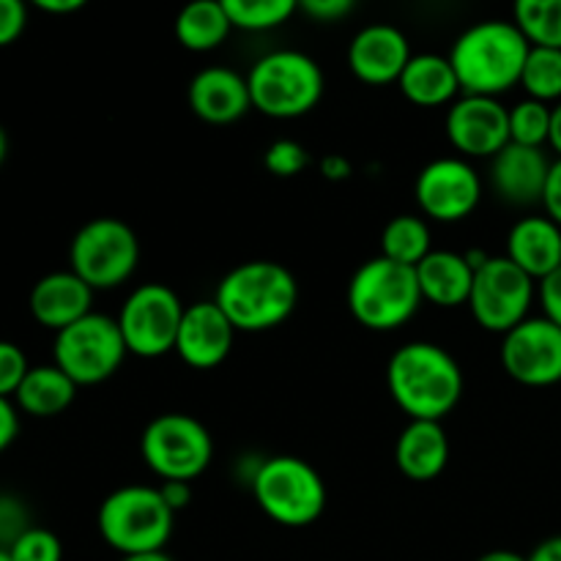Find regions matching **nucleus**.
I'll use <instances>...</instances> for the list:
<instances>
[{"instance_id":"nucleus-1","label":"nucleus","mask_w":561,"mask_h":561,"mask_svg":"<svg viewBox=\"0 0 561 561\" xmlns=\"http://www.w3.org/2000/svg\"><path fill=\"white\" fill-rule=\"evenodd\" d=\"M389 394L411 420L442 422L463 398V370L447 348L436 343L400 345L387 365Z\"/></svg>"},{"instance_id":"nucleus-2","label":"nucleus","mask_w":561,"mask_h":561,"mask_svg":"<svg viewBox=\"0 0 561 561\" xmlns=\"http://www.w3.org/2000/svg\"><path fill=\"white\" fill-rule=\"evenodd\" d=\"M531 44L515 22L485 20L466 27L449 49V64L463 96L499 99L520 85Z\"/></svg>"},{"instance_id":"nucleus-3","label":"nucleus","mask_w":561,"mask_h":561,"mask_svg":"<svg viewBox=\"0 0 561 561\" xmlns=\"http://www.w3.org/2000/svg\"><path fill=\"white\" fill-rule=\"evenodd\" d=\"M214 301L236 332H268L296 310L299 285L283 263L247 261L219 279Z\"/></svg>"},{"instance_id":"nucleus-4","label":"nucleus","mask_w":561,"mask_h":561,"mask_svg":"<svg viewBox=\"0 0 561 561\" xmlns=\"http://www.w3.org/2000/svg\"><path fill=\"white\" fill-rule=\"evenodd\" d=\"M102 540L121 557L159 553L173 537L175 513L164 504L159 488L126 485L110 493L96 515Z\"/></svg>"},{"instance_id":"nucleus-5","label":"nucleus","mask_w":561,"mask_h":561,"mask_svg":"<svg viewBox=\"0 0 561 561\" xmlns=\"http://www.w3.org/2000/svg\"><path fill=\"white\" fill-rule=\"evenodd\" d=\"M416 268L378 255L362 263L348 283V310L370 332H392L409 323L422 305Z\"/></svg>"},{"instance_id":"nucleus-6","label":"nucleus","mask_w":561,"mask_h":561,"mask_svg":"<svg viewBox=\"0 0 561 561\" xmlns=\"http://www.w3.org/2000/svg\"><path fill=\"white\" fill-rule=\"evenodd\" d=\"M250 485L263 515L288 529L316 524L329 502L323 477L294 455H277L257 463Z\"/></svg>"},{"instance_id":"nucleus-7","label":"nucleus","mask_w":561,"mask_h":561,"mask_svg":"<svg viewBox=\"0 0 561 561\" xmlns=\"http://www.w3.org/2000/svg\"><path fill=\"white\" fill-rule=\"evenodd\" d=\"M252 107L277 121L301 118L323 96V71L299 49H277L252 64L247 75Z\"/></svg>"},{"instance_id":"nucleus-8","label":"nucleus","mask_w":561,"mask_h":561,"mask_svg":"<svg viewBox=\"0 0 561 561\" xmlns=\"http://www.w3.org/2000/svg\"><path fill=\"white\" fill-rule=\"evenodd\" d=\"M71 272L96 294L124 285L140 263L135 230L115 217H99L82 225L69 247Z\"/></svg>"},{"instance_id":"nucleus-9","label":"nucleus","mask_w":561,"mask_h":561,"mask_svg":"<svg viewBox=\"0 0 561 561\" xmlns=\"http://www.w3.org/2000/svg\"><path fill=\"white\" fill-rule=\"evenodd\" d=\"M142 463L162 482H192L214 458L211 433L190 414L153 416L140 438Z\"/></svg>"},{"instance_id":"nucleus-10","label":"nucleus","mask_w":561,"mask_h":561,"mask_svg":"<svg viewBox=\"0 0 561 561\" xmlns=\"http://www.w3.org/2000/svg\"><path fill=\"white\" fill-rule=\"evenodd\" d=\"M126 343L115 318L91 312L55 334L53 365L77 387H96L113 378L126 359Z\"/></svg>"},{"instance_id":"nucleus-11","label":"nucleus","mask_w":561,"mask_h":561,"mask_svg":"<svg viewBox=\"0 0 561 561\" xmlns=\"http://www.w3.org/2000/svg\"><path fill=\"white\" fill-rule=\"evenodd\" d=\"M184 310L179 294L162 283H148L131 290L115 318L126 351L140 359H159L175 351Z\"/></svg>"},{"instance_id":"nucleus-12","label":"nucleus","mask_w":561,"mask_h":561,"mask_svg":"<svg viewBox=\"0 0 561 561\" xmlns=\"http://www.w3.org/2000/svg\"><path fill=\"white\" fill-rule=\"evenodd\" d=\"M537 285L507 255L488 257L474 272L469 310L482 329L493 334L513 332L529 318Z\"/></svg>"},{"instance_id":"nucleus-13","label":"nucleus","mask_w":561,"mask_h":561,"mask_svg":"<svg viewBox=\"0 0 561 561\" xmlns=\"http://www.w3.org/2000/svg\"><path fill=\"white\" fill-rule=\"evenodd\" d=\"M502 365L507 376L524 387L561 383V327L546 316L526 318L504 334Z\"/></svg>"},{"instance_id":"nucleus-14","label":"nucleus","mask_w":561,"mask_h":561,"mask_svg":"<svg viewBox=\"0 0 561 561\" xmlns=\"http://www.w3.org/2000/svg\"><path fill=\"white\" fill-rule=\"evenodd\" d=\"M422 214L436 222H460L482 201V181L466 159L444 157L425 164L414 184Z\"/></svg>"},{"instance_id":"nucleus-15","label":"nucleus","mask_w":561,"mask_h":561,"mask_svg":"<svg viewBox=\"0 0 561 561\" xmlns=\"http://www.w3.org/2000/svg\"><path fill=\"white\" fill-rule=\"evenodd\" d=\"M447 140L463 157L493 159L510 146V110L499 99L463 96L449 104Z\"/></svg>"},{"instance_id":"nucleus-16","label":"nucleus","mask_w":561,"mask_h":561,"mask_svg":"<svg viewBox=\"0 0 561 561\" xmlns=\"http://www.w3.org/2000/svg\"><path fill=\"white\" fill-rule=\"evenodd\" d=\"M233 340V323L219 310L217 301H197V305L186 307L184 318H181L175 354L195 370H211L228 359Z\"/></svg>"},{"instance_id":"nucleus-17","label":"nucleus","mask_w":561,"mask_h":561,"mask_svg":"<svg viewBox=\"0 0 561 561\" xmlns=\"http://www.w3.org/2000/svg\"><path fill=\"white\" fill-rule=\"evenodd\" d=\"M414 58L409 38L394 25H367L354 36L348 47V66L356 80L367 85L398 82L409 60Z\"/></svg>"},{"instance_id":"nucleus-18","label":"nucleus","mask_w":561,"mask_h":561,"mask_svg":"<svg viewBox=\"0 0 561 561\" xmlns=\"http://www.w3.org/2000/svg\"><path fill=\"white\" fill-rule=\"evenodd\" d=\"M551 164L542 148L510 142L491 159V184L510 206H535L546 195Z\"/></svg>"},{"instance_id":"nucleus-19","label":"nucleus","mask_w":561,"mask_h":561,"mask_svg":"<svg viewBox=\"0 0 561 561\" xmlns=\"http://www.w3.org/2000/svg\"><path fill=\"white\" fill-rule=\"evenodd\" d=\"M190 110L206 124H233L252 107L247 77L228 66H208L192 77L186 88Z\"/></svg>"},{"instance_id":"nucleus-20","label":"nucleus","mask_w":561,"mask_h":561,"mask_svg":"<svg viewBox=\"0 0 561 561\" xmlns=\"http://www.w3.org/2000/svg\"><path fill=\"white\" fill-rule=\"evenodd\" d=\"M91 305L93 290L71 268L69 272H53L38 279L31 288V299H27L33 321L42 323L44 329H53L55 334L91 316Z\"/></svg>"},{"instance_id":"nucleus-21","label":"nucleus","mask_w":561,"mask_h":561,"mask_svg":"<svg viewBox=\"0 0 561 561\" xmlns=\"http://www.w3.org/2000/svg\"><path fill=\"white\" fill-rule=\"evenodd\" d=\"M507 257L535 283L561 268V228L548 217H524L507 236Z\"/></svg>"},{"instance_id":"nucleus-22","label":"nucleus","mask_w":561,"mask_h":561,"mask_svg":"<svg viewBox=\"0 0 561 561\" xmlns=\"http://www.w3.org/2000/svg\"><path fill=\"white\" fill-rule=\"evenodd\" d=\"M400 474L414 482H431L447 469L449 438L442 422L411 420L394 447Z\"/></svg>"},{"instance_id":"nucleus-23","label":"nucleus","mask_w":561,"mask_h":561,"mask_svg":"<svg viewBox=\"0 0 561 561\" xmlns=\"http://www.w3.org/2000/svg\"><path fill=\"white\" fill-rule=\"evenodd\" d=\"M422 299L436 307L469 305L471 285H474V266L469 257L453 250H433L416 266Z\"/></svg>"},{"instance_id":"nucleus-24","label":"nucleus","mask_w":561,"mask_h":561,"mask_svg":"<svg viewBox=\"0 0 561 561\" xmlns=\"http://www.w3.org/2000/svg\"><path fill=\"white\" fill-rule=\"evenodd\" d=\"M400 91L416 107H442L460 93L458 77L447 55L420 53L409 60L398 80Z\"/></svg>"},{"instance_id":"nucleus-25","label":"nucleus","mask_w":561,"mask_h":561,"mask_svg":"<svg viewBox=\"0 0 561 561\" xmlns=\"http://www.w3.org/2000/svg\"><path fill=\"white\" fill-rule=\"evenodd\" d=\"M77 389L80 387L58 365H36L27 370L25 381L16 389L14 405L27 416L49 420V416L64 414L75 403Z\"/></svg>"},{"instance_id":"nucleus-26","label":"nucleus","mask_w":561,"mask_h":561,"mask_svg":"<svg viewBox=\"0 0 561 561\" xmlns=\"http://www.w3.org/2000/svg\"><path fill=\"white\" fill-rule=\"evenodd\" d=\"M230 16L225 3L217 0H195L184 5L175 16V38L190 53H211L228 38Z\"/></svg>"},{"instance_id":"nucleus-27","label":"nucleus","mask_w":561,"mask_h":561,"mask_svg":"<svg viewBox=\"0 0 561 561\" xmlns=\"http://www.w3.org/2000/svg\"><path fill=\"white\" fill-rule=\"evenodd\" d=\"M431 252V228L425 219L414 217V214H400V217L389 219L381 233L383 257L416 268Z\"/></svg>"},{"instance_id":"nucleus-28","label":"nucleus","mask_w":561,"mask_h":561,"mask_svg":"<svg viewBox=\"0 0 561 561\" xmlns=\"http://www.w3.org/2000/svg\"><path fill=\"white\" fill-rule=\"evenodd\" d=\"M513 22L531 47L561 49V0H518Z\"/></svg>"},{"instance_id":"nucleus-29","label":"nucleus","mask_w":561,"mask_h":561,"mask_svg":"<svg viewBox=\"0 0 561 561\" xmlns=\"http://www.w3.org/2000/svg\"><path fill=\"white\" fill-rule=\"evenodd\" d=\"M230 16V25L239 31H274L285 25L299 11L294 0H222Z\"/></svg>"},{"instance_id":"nucleus-30","label":"nucleus","mask_w":561,"mask_h":561,"mask_svg":"<svg viewBox=\"0 0 561 561\" xmlns=\"http://www.w3.org/2000/svg\"><path fill=\"white\" fill-rule=\"evenodd\" d=\"M520 85L535 102H561V49L531 47Z\"/></svg>"},{"instance_id":"nucleus-31","label":"nucleus","mask_w":561,"mask_h":561,"mask_svg":"<svg viewBox=\"0 0 561 561\" xmlns=\"http://www.w3.org/2000/svg\"><path fill=\"white\" fill-rule=\"evenodd\" d=\"M551 135V107L535 99H524L510 110V142L542 148Z\"/></svg>"},{"instance_id":"nucleus-32","label":"nucleus","mask_w":561,"mask_h":561,"mask_svg":"<svg viewBox=\"0 0 561 561\" xmlns=\"http://www.w3.org/2000/svg\"><path fill=\"white\" fill-rule=\"evenodd\" d=\"M11 561H64V542L55 531L44 526H31L22 537H16L9 548Z\"/></svg>"},{"instance_id":"nucleus-33","label":"nucleus","mask_w":561,"mask_h":561,"mask_svg":"<svg viewBox=\"0 0 561 561\" xmlns=\"http://www.w3.org/2000/svg\"><path fill=\"white\" fill-rule=\"evenodd\" d=\"M310 164V153L296 140H274L263 153V168L277 179H294Z\"/></svg>"},{"instance_id":"nucleus-34","label":"nucleus","mask_w":561,"mask_h":561,"mask_svg":"<svg viewBox=\"0 0 561 561\" xmlns=\"http://www.w3.org/2000/svg\"><path fill=\"white\" fill-rule=\"evenodd\" d=\"M27 370H31V365H27L25 351L16 343L0 340V398H14L20 383L25 381Z\"/></svg>"},{"instance_id":"nucleus-35","label":"nucleus","mask_w":561,"mask_h":561,"mask_svg":"<svg viewBox=\"0 0 561 561\" xmlns=\"http://www.w3.org/2000/svg\"><path fill=\"white\" fill-rule=\"evenodd\" d=\"M31 529V518H27L25 504L16 496L9 493H0V548L9 551L16 542V537H22Z\"/></svg>"},{"instance_id":"nucleus-36","label":"nucleus","mask_w":561,"mask_h":561,"mask_svg":"<svg viewBox=\"0 0 561 561\" xmlns=\"http://www.w3.org/2000/svg\"><path fill=\"white\" fill-rule=\"evenodd\" d=\"M27 5L22 0H0V47H9L25 33Z\"/></svg>"},{"instance_id":"nucleus-37","label":"nucleus","mask_w":561,"mask_h":561,"mask_svg":"<svg viewBox=\"0 0 561 561\" xmlns=\"http://www.w3.org/2000/svg\"><path fill=\"white\" fill-rule=\"evenodd\" d=\"M299 11H305L307 16L318 22H337L354 11V3L351 0H305Z\"/></svg>"},{"instance_id":"nucleus-38","label":"nucleus","mask_w":561,"mask_h":561,"mask_svg":"<svg viewBox=\"0 0 561 561\" xmlns=\"http://www.w3.org/2000/svg\"><path fill=\"white\" fill-rule=\"evenodd\" d=\"M537 296H540L542 316L561 327V268L537 285Z\"/></svg>"},{"instance_id":"nucleus-39","label":"nucleus","mask_w":561,"mask_h":561,"mask_svg":"<svg viewBox=\"0 0 561 561\" xmlns=\"http://www.w3.org/2000/svg\"><path fill=\"white\" fill-rule=\"evenodd\" d=\"M20 436V409L11 400L0 398V455Z\"/></svg>"},{"instance_id":"nucleus-40","label":"nucleus","mask_w":561,"mask_h":561,"mask_svg":"<svg viewBox=\"0 0 561 561\" xmlns=\"http://www.w3.org/2000/svg\"><path fill=\"white\" fill-rule=\"evenodd\" d=\"M542 206H546V217L561 228V159L551 164V173H548L546 195H542Z\"/></svg>"},{"instance_id":"nucleus-41","label":"nucleus","mask_w":561,"mask_h":561,"mask_svg":"<svg viewBox=\"0 0 561 561\" xmlns=\"http://www.w3.org/2000/svg\"><path fill=\"white\" fill-rule=\"evenodd\" d=\"M159 493H162L164 504L173 513H179V510H184L192 502V482H162Z\"/></svg>"},{"instance_id":"nucleus-42","label":"nucleus","mask_w":561,"mask_h":561,"mask_svg":"<svg viewBox=\"0 0 561 561\" xmlns=\"http://www.w3.org/2000/svg\"><path fill=\"white\" fill-rule=\"evenodd\" d=\"M321 173L329 181H345L351 179V162L345 157H340V153H332V157H327L321 162Z\"/></svg>"},{"instance_id":"nucleus-43","label":"nucleus","mask_w":561,"mask_h":561,"mask_svg":"<svg viewBox=\"0 0 561 561\" xmlns=\"http://www.w3.org/2000/svg\"><path fill=\"white\" fill-rule=\"evenodd\" d=\"M526 561H561V535L542 540L540 546L526 557Z\"/></svg>"},{"instance_id":"nucleus-44","label":"nucleus","mask_w":561,"mask_h":561,"mask_svg":"<svg viewBox=\"0 0 561 561\" xmlns=\"http://www.w3.org/2000/svg\"><path fill=\"white\" fill-rule=\"evenodd\" d=\"M82 0H38L36 9L47 11V14H71V11L82 9Z\"/></svg>"},{"instance_id":"nucleus-45","label":"nucleus","mask_w":561,"mask_h":561,"mask_svg":"<svg viewBox=\"0 0 561 561\" xmlns=\"http://www.w3.org/2000/svg\"><path fill=\"white\" fill-rule=\"evenodd\" d=\"M548 146L557 151V159H561V102L551 107V135H548Z\"/></svg>"},{"instance_id":"nucleus-46","label":"nucleus","mask_w":561,"mask_h":561,"mask_svg":"<svg viewBox=\"0 0 561 561\" xmlns=\"http://www.w3.org/2000/svg\"><path fill=\"white\" fill-rule=\"evenodd\" d=\"M477 561H526L524 553L518 551H507V548H499V551H488L482 553Z\"/></svg>"},{"instance_id":"nucleus-47","label":"nucleus","mask_w":561,"mask_h":561,"mask_svg":"<svg viewBox=\"0 0 561 561\" xmlns=\"http://www.w3.org/2000/svg\"><path fill=\"white\" fill-rule=\"evenodd\" d=\"M121 561H173L164 551L159 553H140V557H121Z\"/></svg>"},{"instance_id":"nucleus-48","label":"nucleus","mask_w":561,"mask_h":561,"mask_svg":"<svg viewBox=\"0 0 561 561\" xmlns=\"http://www.w3.org/2000/svg\"><path fill=\"white\" fill-rule=\"evenodd\" d=\"M5 157H9V135H5V129L0 126V168H3Z\"/></svg>"},{"instance_id":"nucleus-49","label":"nucleus","mask_w":561,"mask_h":561,"mask_svg":"<svg viewBox=\"0 0 561 561\" xmlns=\"http://www.w3.org/2000/svg\"><path fill=\"white\" fill-rule=\"evenodd\" d=\"M0 561H11L9 559V551H3V548H0Z\"/></svg>"}]
</instances>
